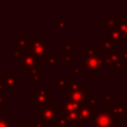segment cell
<instances>
[{
  "label": "cell",
  "mask_w": 127,
  "mask_h": 127,
  "mask_svg": "<svg viewBox=\"0 0 127 127\" xmlns=\"http://www.w3.org/2000/svg\"><path fill=\"white\" fill-rule=\"evenodd\" d=\"M2 90H3V86H2V84L0 83V93H1Z\"/></svg>",
  "instance_id": "cell-38"
},
{
  "label": "cell",
  "mask_w": 127,
  "mask_h": 127,
  "mask_svg": "<svg viewBox=\"0 0 127 127\" xmlns=\"http://www.w3.org/2000/svg\"><path fill=\"white\" fill-rule=\"evenodd\" d=\"M56 127H70V126H56Z\"/></svg>",
  "instance_id": "cell-39"
},
{
  "label": "cell",
  "mask_w": 127,
  "mask_h": 127,
  "mask_svg": "<svg viewBox=\"0 0 127 127\" xmlns=\"http://www.w3.org/2000/svg\"><path fill=\"white\" fill-rule=\"evenodd\" d=\"M117 29L121 33L122 40H127V20H119Z\"/></svg>",
  "instance_id": "cell-21"
},
{
  "label": "cell",
  "mask_w": 127,
  "mask_h": 127,
  "mask_svg": "<svg viewBox=\"0 0 127 127\" xmlns=\"http://www.w3.org/2000/svg\"><path fill=\"white\" fill-rule=\"evenodd\" d=\"M66 96L70 99V100L75 101V103L79 104V105H83L86 103V98H87V87L86 86H81L78 90H75V92H70L67 93Z\"/></svg>",
  "instance_id": "cell-10"
},
{
  "label": "cell",
  "mask_w": 127,
  "mask_h": 127,
  "mask_svg": "<svg viewBox=\"0 0 127 127\" xmlns=\"http://www.w3.org/2000/svg\"><path fill=\"white\" fill-rule=\"evenodd\" d=\"M86 103H87L88 105L93 106V107H96L97 106V97L96 96H87Z\"/></svg>",
  "instance_id": "cell-31"
},
{
  "label": "cell",
  "mask_w": 127,
  "mask_h": 127,
  "mask_svg": "<svg viewBox=\"0 0 127 127\" xmlns=\"http://www.w3.org/2000/svg\"><path fill=\"white\" fill-rule=\"evenodd\" d=\"M60 65H62L63 67H69V66H72L71 58H63L62 62H60Z\"/></svg>",
  "instance_id": "cell-33"
},
{
  "label": "cell",
  "mask_w": 127,
  "mask_h": 127,
  "mask_svg": "<svg viewBox=\"0 0 127 127\" xmlns=\"http://www.w3.org/2000/svg\"><path fill=\"white\" fill-rule=\"evenodd\" d=\"M81 68L84 71H86L87 76H97V72L105 67V55H103L101 50H97L94 56H88L85 54L81 56Z\"/></svg>",
  "instance_id": "cell-3"
},
{
  "label": "cell",
  "mask_w": 127,
  "mask_h": 127,
  "mask_svg": "<svg viewBox=\"0 0 127 127\" xmlns=\"http://www.w3.org/2000/svg\"><path fill=\"white\" fill-rule=\"evenodd\" d=\"M81 86H83V83H81L80 80H69V81H68L67 88H66V92L70 93V92L78 90Z\"/></svg>",
  "instance_id": "cell-22"
},
{
  "label": "cell",
  "mask_w": 127,
  "mask_h": 127,
  "mask_svg": "<svg viewBox=\"0 0 127 127\" xmlns=\"http://www.w3.org/2000/svg\"><path fill=\"white\" fill-rule=\"evenodd\" d=\"M105 67L108 71H116L124 67L122 64V50L107 51L105 54Z\"/></svg>",
  "instance_id": "cell-7"
},
{
  "label": "cell",
  "mask_w": 127,
  "mask_h": 127,
  "mask_svg": "<svg viewBox=\"0 0 127 127\" xmlns=\"http://www.w3.org/2000/svg\"><path fill=\"white\" fill-rule=\"evenodd\" d=\"M25 55V53H22V51H19L17 50V49H13L12 51H11V55H10V60L11 62H20L22 58V56Z\"/></svg>",
  "instance_id": "cell-23"
},
{
  "label": "cell",
  "mask_w": 127,
  "mask_h": 127,
  "mask_svg": "<svg viewBox=\"0 0 127 127\" xmlns=\"http://www.w3.org/2000/svg\"><path fill=\"white\" fill-rule=\"evenodd\" d=\"M63 58H71V55L72 54H60Z\"/></svg>",
  "instance_id": "cell-37"
},
{
  "label": "cell",
  "mask_w": 127,
  "mask_h": 127,
  "mask_svg": "<svg viewBox=\"0 0 127 127\" xmlns=\"http://www.w3.org/2000/svg\"><path fill=\"white\" fill-rule=\"evenodd\" d=\"M30 85L32 87H41V76L40 77H35V78H31Z\"/></svg>",
  "instance_id": "cell-30"
},
{
  "label": "cell",
  "mask_w": 127,
  "mask_h": 127,
  "mask_svg": "<svg viewBox=\"0 0 127 127\" xmlns=\"http://www.w3.org/2000/svg\"><path fill=\"white\" fill-rule=\"evenodd\" d=\"M97 50H98V48H97L96 45H88V46H86V55L88 56H94L97 53Z\"/></svg>",
  "instance_id": "cell-25"
},
{
  "label": "cell",
  "mask_w": 127,
  "mask_h": 127,
  "mask_svg": "<svg viewBox=\"0 0 127 127\" xmlns=\"http://www.w3.org/2000/svg\"><path fill=\"white\" fill-rule=\"evenodd\" d=\"M118 47H116L112 41L109 40L107 35H103L101 36V51H115L117 50Z\"/></svg>",
  "instance_id": "cell-18"
},
{
  "label": "cell",
  "mask_w": 127,
  "mask_h": 127,
  "mask_svg": "<svg viewBox=\"0 0 127 127\" xmlns=\"http://www.w3.org/2000/svg\"><path fill=\"white\" fill-rule=\"evenodd\" d=\"M118 17L117 15H113L110 17H107L106 19H104L101 21V29L104 31H108L113 28H117V25H118Z\"/></svg>",
  "instance_id": "cell-15"
},
{
  "label": "cell",
  "mask_w": 127,
  "mask_h": 127,
  "mask_svg": "<svg viewBox=\"0 0 127 127\" xmlns=\"http://www.w3.org/2000/svg\"><path fill=\"white\" fill-rule=\"evenodd\" d=\"M51 101V92L45 87H37L30 93V105L32 107L47 105Z\"/></svg>",
  "instance_id": "cell-4"
},
{
  "label": "cell",
  "mask_w": 127,
  "mask_h": 127,
  "mask_svg": "<svg viewBox=\"0 0 127 127\" xmlns=\"http://www.w3.org/2000/svg\"><path fill=\"white\" fill-rule=\"evenodd\" d=\"M68 79L66 76H63V75H58L56 76V90L57 92H64L66 90L68 85Z\"/></svg>",
  "instance_id": "cell-20"
},
{
  "label": "cell",
  "mask_w": 127,
  "mask_h": 127,
  "mask_svg": "<svg viewBox=\"0 0 127 127\" xmlns=\"http://www.w3.org/2000/svg\"><path fill=\"white\" fill-rule=\"evenodd\" d=\"M56 26H57L58 30H66V29H67V21L64 19L57 20V21H56Z\"/></svg>",
  "instance_id": "cell-29"
},
{
  "label": "cell",
  "mask_w": 127,
  "mask_h": 127,
  "mask_svg": "<svg viewBox=\"0 0 127 127\" xmlns=\"http://www.w3.org/2000/svg\"><path fill=\"white\" fill-rule=\"evenodd\" d=\"M77 50V46L72 44L71 40L63 39L60 41V54H72Z\"/></svg>",
  "instance_id": "cell-16"
},
{
  "label": "cell",
  "mask_w": 127,
  "mask_h": 127,
  "mask_svg": "<svg viewBox=\"0 0 127 127\" xmlns=\"http://www.w3.org/2000/svg\"><path fill=\"white\" fill-rule=\"evenodd\" d=\"M57 101L51 100L49 104L36 107V123L46 127L57 126Z\"/></svg>",
  "instance_id": "cell-1"
},
{
  "label": "cell",
  "mask_w": 127,
  "mask_h": 127,
  "mask_svg": "<svg viewBox=\"0 0 127 127\" xmlns=\"http://www.w3.org/2000/svg\"><path fill=\"white\" fill-rule=\"evenodd\" d=\"M26 75L30 78H35V77H40L41 76V63L39 60H37L35 66H32L31 68L27 69L26 71Z\"/></svg>",
  "instance_id": "cell-19"
},
{
  "label": "cell",
  "mask_w": 127,
  "mask_h": 127,
  "mask_svg": "<svg viewBox=\"0 0 127 127\" xmlns=\"http://www.w3.org/2000/svg\"><path fill=\"white\" fill-rule=\"evenodd\" d=\"M106 35L108 36L109 40H110V41H112L116 47H118L119 45L123 44V40H122L121 33H119V31H118V29H117V28H113V29H110V30H108Z\"/></svg>",
  "instance_id": "cell-17"
},
{
  "label": "cell",
  "mask_w": 127,
  "mask_h": 127,
  "mask_svg": "<svg viewBox=\"0 0 127 127\" xmlns=\"http://www.w3.org/2000/svg\"><path fill=\"white\" fill-rule=\"evenodd\" d=\"M0 95H1V94H0Z\"/></svg>",
  "instance_id": "cell-41"
},
{
  "label": "cell",
  "mask_w": 127,
  "mask_h": 127,
  "mask_svg": "<svg viewBox=\"0 0 127 127\" xmlns=\"http://www.w3.org/2000/svg\"><path fill=\"white\" fill-rule=\"evenodd\" d=\"M92 123L94 127H116L118 125V118L106 110H97Z\"/></svg>",
  "instance_id": "cell-5"
},
{
  "label": "cell",
  "mask_w": 127,
  "mask_h": 127,
  "mask_svg": "<svg viewBox=\"0 0 127 127\" xmlns=\"http://www.w3.org/2000/svg\"><path fill=\"white\" fill-rule=\"evenodd\" d=\"M36 63H37V59L32 56V54L31 53H25V55L22 56L21 60H20V64H21L20 69H21L22 71H26L27 69L31 68L32 66H35Z\"/></svg>",
  "instance_id": "cell-13"
},
{
  "label": "cell",
  "mask_w": 127,
  "mask_h": 127,
  "mask_svg": "<svg viewBox=\"0 0 127 127\" xmlns=\"http://www.w3.org/2000/svg\"><path fill=\"white\" fill-rule=\"evenodd\" d=\"M64 114H65V113H64ZM65 117H66V119H67V122H68V124H69L70 127H86L87 126V124L80 122L77 112L67 113V114H65Z\"/></svg>",
  "instance_id": "cell-14"
},
{
  "label": "cell",
  "mask_w": 127,
  "mask_h": 127,
  "mask_svg": "<svg viewBox=\"0 0 127 127\" xmlns=\"http://www.w3.org/2000/svg\"><path fill=\"white\" fill-rule=\"evenodd\" d=\"M96 112H97L96 107H93V106L88 105L87 103H85L80 106V108L78 109L77 114H78V117H79V119H80V122H83V123H85V124H88L89 122L93 121L94 115L96 114Z\"/></svg>",
  "instance_id": "cell-9"
},
{
  "label": "cell",
  "mask_w": 127,
  "mask_h": 127,
  "mask_svg": "<svg viewBox=\"0 0 127 127\" xmlns=\"http://www.w3.org/2000/svg\"><path fill=\"white\" fill-rule=\"evenodd\" d=\"M60 100H62V103H63L62 112L65 113V114H67V113H72V112H78V109L81 106V105H79V104L75 103V101L70 100L66 95L60 97Z\"/></svg>",
  "instance_id": "cell-11"
},
{
  "label": "cell",
  "mask_w": 127,
  "mask_h": 127,
  "mask_svg": "<svg viewBox=\"0 0 127 127\" xmlns=\"http://www.w3.org/2000/svg\"><path fill=\"white\" fill-rule=\"evenodd\" d=\"M0 32H1V21H0Z\"/></svg>",
  "instance_id": "cell-40"
},
{
  "label": "cell",
  "mask_w": 127,
  "mask_h": 127,
  "mask_svg": "<svg viewBox=\"0 0 127 127\" xmlns=\"http://www.w3.org/2000/svg\"><path fill=\"white\" fill-rule=\"evenodd\" d=\"M122 64L124 67L127 66V50H122Z\"/></svg>",
  "instance_id": "cell-35"
},
{
  "label": "cell",
  "mask_w": 127,
  "mask_h": 127,
  "mask_svg": "<svg viewBox=\"0 0 127 127\" xmlns=\"http://www.w3.org/2000/svg\"><path fill=\"white\" fill-rule=\"evenodd\" d=\"M16 41H17V45L15 49L22 53H30V41L27 39L25 35H17Z\"/></svg>",
  "instance_id": "cell-12"
},
{
  "label": "cell",
  "mask_w": 127,
  "mask_h": 127,
  "mask_svg": "<svg viewBox=\"0 0 127 127\" xmlns=\"http://www.w3.org/2000/svg\"><path fill=\"white\" fill-rule=\"evenodd\" d=\"M36 122H21L19 126L16 127H36Z\"/></svg>",
  "instance_id": "cell-34"
},
{
  "label": "cell",
  "mask_w": 127,
  "mask_h": 127,
  "mask_svg": "<svg viewBox=\"0 0 127 127\" xmlns=\"http://www.w3.org/2000/svg\"><path fill=\"white\" fill-rule=\"evenodd\" d=\"M83 68H81V66H72L71 67V75L72 76H78L80 77L81 75H83Z\"/></svg>",
  "instance_id": "cell-28"
},
{
  "label": "cell",
  "mask_w": 127,
  "mask_h": 127,
  "mask_svg": "<svg viewBox=\"0 0 127 127\" xmlns=\"http://www.w3.org/2000/svg\"><path fill=\"white\" fill-rule=\"evenodd\" d=\"M57 126H69V124H68L67 119L65 117V114H64L62 110L58 112V114H57Z\"/></svg>",
  "instance_id": "cell-24"
},
{
  "label": "cell",
  "mask_w": 127,
  "mask_h": 127,
  "mask_svg": "<svg viewBox=\"0 0 127 127\" xmlns=\"http://www.w3.org/2000/svg\"><path fill=\"white\" fill-rule=\"evenodd\" d=\"M0 83L3 86V90L16 92L17 87L21 85V77L18 76L15 70H7L4 75L0 77Z\"/></svg>",
  "instance_id": "cell-6"
},
{
  "label": "cell",
  "mask_w": 127,
  "mask_h": 127,
  "mask_svg": "<svg viewBox=\"0 0 127 127\" xmlns=\"http://www.w3.org/2000/svg\"><path fill=\"white\" fill-rule=\"evenodd\" d=\"M47 65L48 66H53V67H55L56 65H57V57H56L55 55H50L48 58H47Z\"/></svg>",
  "instance_id": "cell-32"
},
{
  "label": "cell",
  "mask_w": 127,
  "mask_h": 127,
  "mask_svg": "<svg viewBox=\"0 0 127 127\" xmlns=\"http://www.w3.org/2000/svg\"><path fill=\"white\" fill-rule=\"evenodd\" d=\"M6 106V98H4L2 95H0V110H1V107Z\"/></svg>",
  "instance_id": "cell-36"
},
{
  "label": "cell",
  "mask_w": 127,
  "mask_h": 127,
  "mask_svg": "<svg viewBox=\"0 0 127 127\" xmlns=\"http://www.w3.org/2000/svg\"><path fill=\"white\" fill-rule=\"evenodd\" d=\"M11 125V117H0V127H10Z\"/></svg>",
  "instance_id": "cell-26"
},
{
  "label": "cell",
  "mask_w": 127,
  "mask_h": 127,
  "mask_svg": "<svg viewBox=\"0 0 127 127\" xmlns=\"http://www.w3.org/2000/svg\"><path fill=\"white\" fill-rule=\"evenodd\" d=\"M106 112L114 115L118 118L121 117H127V101L126 100H112V105L107 106Z\"/></svg>",
  "instance_id": "cell-8"
},
{
  "label": "cell",
  "mask_w": 127,
  "mask_h": 127,
  "mask_svg": "<svg viewBox=\"0 0 127 127\" xmlns=\"http://www.w3.org/2000/svg\"><path fill=\"white\" fill-rule=\"evenodd\" d=\"M30 41V53L37 60L46 62L47 58L51 55V40L48 39L46 41L41 40V36L32 35L29 39Z\"/></svg>",
  "instance_id": "cell-2"
},
{
  "label": "cell",
  "mask_w": 127,
  "mask_h": 127,
  "mask_svg": "<svg viewBox=\"0 0 127 127\" xmlns=\"http://www.w3.org/2000/svg\"><path fill=\"white\" fill-rule=\"evenodd\" d=\"M101 97H103L104 101H112L113 92L112 90H103V92H101Z\"/></svg>",
  "instance_id": "cell-27"
}]
</instances>
